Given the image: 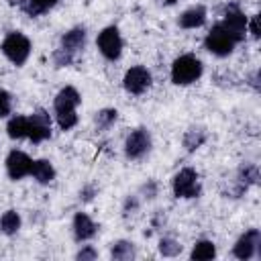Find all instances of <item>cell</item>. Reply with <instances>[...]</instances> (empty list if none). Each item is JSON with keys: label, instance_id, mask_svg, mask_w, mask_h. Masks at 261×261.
<instances>
[{"label": "cell", "instance_id": "52a82bcc", "mask_svg": "<svg viewBox=\"0 0 261 261\" xmlns=\"http://www.w3.org/2000/svg\"><path fill=\"white\" fill-rule=\"evenodd\" d=\"M237 41H243L245 39V31H247V16L245 12L239 8V4H228L226 6V12H224V18L220 22Z\"/></svg>", "mask_w": 261, "mask_h": 261}, {"label": "cell", "instance_id": "d6986e66", "mask_svg": "<svg viewBox=\"0 0 261 261\" xmlns=\"http://www.w3.org/2000/svg\"><path fill=\"white\" fill-rule=\"evenodd\" d=\"M0 228H2L4 234H14L20 228V216H18V212H14V210L4 212L2 218H0Z\"/></svg>", "mask_w": 261, "mask_h": 261}, {"label": "cell", "instance_id": "8992f818", "mask_svg": "<svg viewBox=\"0 0 261 261\" xmlns=\"http://www.w3.org/2000/svg\"><path fill=\"white\" fill-rule=\"evenodd\" d=\"M96 43H98L100 53H102L106 59H110V61L118 59L120 53H122V39H120V33H118L116 27H106V29L98 35V41H96Z\"/></svg>", "mask_w": 261, "mask_h": 261}, {"label": "cell", "instance_id": "484cf974", "mask_svg": "<svg viewBox=\"0 0 261 261\" xmlns=\"http://www.w3.org/2000/svg\"><path fill=\"white\" fill-rule=\"evenodd\" d=\"M10 106H12L10 94L6 90H0V116H6L10 112Z\"/></svg>", "mask_w": 261, "mask_h": 261}, {"label": "cell", "instance_id": "ffe728a7", "mask_svg": "<svg viewBox=\"0 0 261 261\" xmlns=\"http://www.w3.org/2000/svg\"><path fill=\"white\" fill-rule=\"evenodd\" d=\"M204 141H206V130H202V128H190L184 135V147L188 151H196Z\"/></svg>", "mask_w": 261, "mask_h": 261}, {"label": "cell", "instance_id": "9a60e30c", "mask_svg": "<svg viewBox=\"0 0 261 261\" xmlns=\"http://www.w3.org/2000/svg\"><path fill=\"white\" fill-rule=\"evenodd\" d=\"M206 22V8L204 6H192L179 16L181 29H198Z\"/></svg>", "mask_w": 261, "mask_h": 261}, {"label": "cell", "instance_id": "9c48e42d", "mask_svg": "<svg viewBox=\"0 0 261 261\" xmlns=\"http://www.w3.org/2000/svg\"><path fill=\"white\" fill-rule=\"evenodd\" d=\"M122 84H124V90H126L128 94H137V96H139V94H143V92L151 86V73H149L147 67L135 65V67H130V69L124 73Z\"/></svg>", "mask_w": 261, "mask_h": 261}, {"label": "cell", "instance_id": "5bb4252c", "mask_svg": "<svg viewBox=\"0 0 261 261\" xmlns=\"http://www.w3.org/2000/svg\"><path fill=\"white\" fill-rule=\"evenodd\" d=\"M73 234L77 241H88L96 234V224L92 222V218L84 212H77L73 218Z\"/></svg>", "mask_w": 261, "mask_h": 261}, {"label": "cell", "instance_id": "6da1fadb", "mask_svg": "<svg viewBox=\"0 0 261 261\" xmlns=\"http://www.w3.org/2000/svg\"><path fill=\"white\" fill-rule=\"evenodd\" d=\"M80 102H82V96H80V92H77L73 86H65V88L59 90V94L55 96L53 108H55L57 122H59V126H61L63 130H69L71 126H75V122H77L75 108H77Z\"/></svg>", "mask_w": 261, "mask_h": 261}, {"label": "cell", "instance_id": "5b68a950", "mask_svg": "<svg viewBox=\"0 0 261 261\" xmlns=\"http://www.w3.org/2000/svg\"><path fill=\"white\" fill-rule=\"evenodd\" d=\"M171 186H173V194L177 198H196L200 194L198 173L192 167H184L181 171H177Z\"/></svg>", "mask_w": 261, "mask_h": 261}, {"label": "cell", "instance_id": "f546056e", "mask_svg": "<svg viewBox=\"0 0 261 261\" xmlns=\"http://www.w3.org/2000/svg\"><path fill=\"white\" fill-rule=\"evenodd\" d=\"M12 6H22L24 8V4H27V0H8Z\"/></svg>", "mask_w": 261, "mask_h": 261}, {"label": "cell", "instance_id": "4316f807", "mask_svg": "<svg viewBox=\"0 0 261 261\" xmlns=\"http://www.w3.org/2000/svg\"><path fill=\"white\" fill-rule=\"evenodd\" d=\"M96 251L92 249V247H84L80 253H77V259H82V261H86V259H96Z\"/></svg>", "mask_w": 261, "mask_h": 261}, {"label": "cell", "instance_id": "30bf717a", "mask_svg": "<svg viewBox=\"0 0 261 261\" xmlns=\"http://www.w3.org/2000/svg\"><path fill=\"white\" fill-rule=\"evenodd\" d=\"M51 137V120H49V114L45 110H35L31 116H29V135L27 139H31L33 143H41L45 139Z\"/></svg>", "mask_w": 261, "mask_h": 261}, {"label": "cell", "instance_id": "4fadbf2b", "mask_svg": "<svg viewBox=\"0 0 261 261\" xmlns=\"http://www.w3.org/2000/svg\"><path fill=\"white\" fill-rule=\"evenodd\" d=\"M84 45H86V29H84V27H75V29L67 31V33L61 37L59 49H63L65 53H69V55L73 57L77 51L84 49Z\"/></svg>", "mask_w": 261, "mask_h": 261}, {"label": "cell", "instance_id": "d4e9b609", "mask_svg": "<svg viewBox=\"0 0 261 261\" xmlns=\"http://www.w3.org/2000/svg\"><path fill=\"white\" fill-rule=\"evenodd\" d=\"M181 251V245H177L173 239H161L159 243V253L163 257H175Z\"/></svg>", "mask_w": 261, "mask_h": 261}, {"label": "cell", "instance_id": "7c38bea8", "mask_svg": "<svg viewBox=\"0 0 261 261\" xmlns=\"http://www.w3.org/2000/svg\"><path fill=\"white\" fill-rule=\"evenodd\" d=\"M33 159L22 151H10L6 157V171L10 179H20L24 175H31Z\"/></svg>", "mask_w": 261, "mask_h": 261}, {"label": "cell", "instance_id": "8fae6325", "mask_svg": "<svg viewBox=\"0 0 261 261\" xmlns=\"http://www.w3.org/2000/svg\"><path fill=\"white\" fill-rule=\"evenodd\" d=\"M259 245H261V232L257 228H251L245 234H241V239L237 241L232 253H234L237 259L247 261V259H251L253 255L259 253Z\"/></svg>", "mask_w": 261, "mask_h": 261}, {"label": "cell", "instance_id": "7a4b0ae2", "mask_svg": "<svg viewBox=\"0 0 261 261\" xmlns=\"http://www.w3.org/2000/svg\"><path fill=\"white\" fill-rule=\"evenodd\" d=\"M200 75H202V61L192 53L179 55L171 65V82L177 86L194 84Z\"/></svg>", "mask_w": 261, "mask_h": 261}, {"label": "cell", "instance_id": "277c9868", "mask_svg": "<svg viewBox=\"0 0 261 261\" xmlns=\"http://www.w3.org/2000/svg\"><path fill=\"white\" fill-rule=\"evenodd\" d=\"M2 53H4L14 65H22V63L27 61L29 53H31V41H29L22 33L14 31V33L6 35V39L2 41Z\"/></svg>", "mask_w": 261, "mask_h": 261}, {"label": "cell", "instance_id": "3957f363", "mask_svg": "<svg viewBox=\"0 0 261 261\" xmlns=\"http://www.w3.org/2000/svg\"><path fill=\"white\" fill-rule=\"evenodd\" d=\"M237 43H239V41H237L220 22L214 24V27L210 29V33L206 35V39H204L206 49H208L210 53L218 55V57H224V55L232 53V49H234Z\"/></svg>", "mask_w": 261, "mask_h": 261}, {"label": "cell", "instance_id": "603a6c76", "mask_svg": "<svg viewBox=\"0 0 261 261\" xmlns=\"http://www.w3.org/2000/svg\"><path fill=\"white\" fill-rule=\"evenodd\" d=\"M55 2H57V0H27L24 10H27L31 16H39V14L47 12L49 8H53Z\"/></svg>", "mask_w": 261, "mask_h": 261}, {"label": "cell", "instance_id": "7402d4cb", "mask_svg": "<svg viewBox=\"0 0 261 261\" xmlns=\"http://www.w3.org/2000/svg\"><path fill=\"white\" fill-rule=\"evenodd\" d=\"M110 255H112V259L126 261V259H130V257H135V247H133V243H128V241H118V243L112 245Z\"/></svg>", "mask_w": 261, "mask_h": 261}, {"label": "cell", "instance_id": "2e32d148", "mask_svg": "<svg viewBox=\"0 0 261 261\" xmlns=\"http://www.w3.org/2000/svg\"><path fill=\"white\" fill-rule=\"evenodd\" d=\"M31 175H33L39 184H49V181H53V177H55V169H53L51 161H47V159H37V161H33Z\"/></svg>", "mask_w": 261, "mask_h": 261}, {"label": "cell", "instance_id": "83f0119b", "mask_svg": "<svg viewBox=\"0 0 261 261\" xmlns=\"http://www.w3.org/2000/svg\"><path fill=\"white\" fill-rule=\"evenodd\" d=\"M94 194H96V188H94V186H86V188L80 192V198H82L84 202H90V200L94 198Z\"/></svg>", "mask_w": 261, "mask_h": 261}, {"label": "cell", "instance_id": "e0dca14e", "mask_svg": "<svg viewBox=\"0 0 261 261\" xmlns=\"http://www.w3.org/2000/svg\"><path fill=\"white\" fill-rule=\"evenodd\" d=\"M6 133L10 139H24L29 135V116H12L6 124Z\"/></svg>", "mask_w": 261, "mask_h": 261}, {"label": "cell", "instance_id": "ba28073f", "mask_svg": "<svg viewBox=\"0 0 261 261\" xmlns=\"http://www.w3.org/2000/svg\"><path fill=\"white\" fill-rule=\"evenodd\" d=\"M151 149V135L147 128H135L124 141V153L128 159H141Z\"/></svg>", "mask_w": 261, "mask_h": 261}, {"label": "cell", "instance_id": "44dd1931", "mask_svg": "<svg viewBox=\"0 0 261 261\" xmlns=\"http://www.w3.org/2000/svg\"><path fill=\"white\" fill-rule=\"evenodd\" d=\"M239 179H241V188H239V190H243V188L247 190L249 186L257 184V179H259V171H257V165H253V163H245V165L241 167Z\"/></svg>", "mask_w": 261, "mask_h": 261}, {"label": "cell", "instance_id": "ac0fdd59", "mask_svg": "<svg viewBox=\"0 0 261 261\" xmlns=\"http://www.w3.org/2000/svg\"><path fill=\"white\" fill-rule=\"evenodd\" d=\"M214 255H216V247L212 241H198L192 249V259H198V261L212 259Z\"/></svg>", "mask_w": 261, "mask_h": 261}, {"label": "cell", "instance_id": "4dcf8cb0", "mask_svg": "<svg viewBox=\"0 0 261 261\" xmlns=\"http://www.w3.org/2000/svg\"><path fill=\"white\" fill-rule=\"evenodd\" d=\"M163 2H167V4H173V2H175V0H163Z\"/></svg>", "mask_w": 261, "mask_h": 261}, {"label": "cell", "instance_id": "f1b7e54d", "mask_svg": "<svg viewBox=\"0 0 261 261\" xmlns=\"http://www.w3.org/2000/svg\"><path fill=\"white\" fill-rule=\"evenodd\" d=\"M251 33H253L255 39H259V16H253V20H251Z\"/></svg>", "mask_w": 261, "mask_h": 261}, {"label": "cell", "instance_id": "cb8c5ba5", "mask_svg": "<svg viewBox=\"0 0 261 261\" xmlns=\"http://www.w3.org/2000/svg\"><path fill=\"white\" fill-rule=\"evenodd\" d=\"M116 116H118V112L114 108H104V110H100L96 114V126L98 128H108L116 120Z\"/></svg>", "mask_w": 261, "mask_h": 261}]
</instances>
